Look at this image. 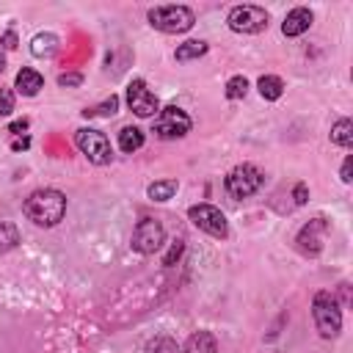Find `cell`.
I'll return each instance as SVG.
<instances>
[{"mask_svg":"<svg viewBox=\"0 0 353 353\" xmlns=\"http://www.w3.org/2000/svg\"><path fill=\"white\" fill-rule=\"evenodd\" d=\"M66 212V196L55 188H41L33 190L25 199V215L36 226H55Z\"/></svg>","mask_w":353,"mask_h":353,"instance_id":"cell-1","label":"cell"},{"mask_svg":"<svg viewBox=\"0 0 353 353\" xmlns=\"http://www.w3.org/2000/svg\"><path fill=\"white\" fill-rule=\"evenodd\" d=\"M312 317H314V325H317L320 336H325V339H334L342 328V309H339V303L331 292H314Z\"/></svg>","mask_w":353,"mask_h":353,"instance_id":"cell-2","label":"cell"},{"mask_svg":"<svg viewBox=\"0 0 353 353\" xmlns=\"http://www.w3.org/2000/svg\"><path fill=\"white\" fill-rule=\"evenodd\" d=\"M196 22L193 11L188 6H154L149 11V25L163 33H185Z\"/></svg>","mask_w":353,"mask_h":353,"instance_id":"cell-3","label":"cell"},{"mask_svg":"<svg viewBox=\"0 0 353 353\" xmlns=\"http://www.w3.org/2000/svg\"><path fill=\"white\" fill-rule=\"evenodd\" d=\"M262 182H265L262 168H256L251 163H243V165H234L226 174V193L232 199H248L262 188Z\"/></svg>","mask_w":353,"mask_h":353,"instance_id":"cell-4","label":"cell"},{"mask_svg":"<svg viewBox=\"0 0 353 353\" xmlns=\"http://www.w3.org/2000/svg\"><path fill=\"white\" fill-rule=\"evenodd\" d=\"M74 143H77V149H80L94 165H105V163H110V157H113L110 141H108V135L99 132V130H91V127L77 130V132H74Z\"/></svg>","mask_w":353,"mask_h":353,"instance_id":"cell-5","label":"cell"},{"mask_svg":"<svg viewBox=\"0 0 353 353\" xmlns=\"http://www.w3.org/2000/svg\"><path fill=\"white\" fill-rule=\"evenodd\" d=\"M226 25L234 33H259L268 28V11L262 6H251V3L234 6L226 17Z\"/></svg>","mask_w":353,"mask_h":353,"instance_id":"cell-6","label":"cell"},{"mask_svg":"<svg viewBox=\"0 0 353 353\" xmlns=\"http://www.w3.org/2000/svg\"><path fill=\"white\" fill-rule=\"evenodd\" d=\"M190 132V116L176 108V105H168V108H160L157 119H154V135L163 138V141H171V138H182Z\"/></svg>","mask_w":353,"mask_h":353,"instance_id":"cell-7","label":"cell"},{"mask_svg":"<svg viewBox=\"0 0 353 353\" xmlns=\"http://www.w3.org/2000/svg\"><path fill=\"white\" fill-rule=\"evenodd\" d=\"M188 218L193 221V226H196V229L207 232L210 237L223 240V237L229 234L226 215H223L218 207H212V204H193V207L188 210Z\"/></svg>","mask_w":353,"mask_h":353,"instance_id":"cell-8","label":"cell"},{"mask_svg":"<svg viewBox=\"0 0 353 353\" xmlns=\"http://www.w3.org/2000/svg\"><path fill=\"white\" fill-rule=\"evenodd\" d=\"M163 243H165V229H163V223L154 221V218H141L138 226H135V232H132V243H130V245H132L138 254H154V251L163 248Z\"/></svg>","mask_w":353,"mask_h":353,"instance_id":"cell-9","label":"cell"},{"mask_svg":"<svg viewBox=\"0 0 353 353\" xmlns=\"http://www.w3.org/2000/svg\"><path fill=\"white\" fill-rule=\"evenodd\" d=\"M127 105H130V110H132L135 116H141V119H149V116H157V113H160V102H157V97L146 88L143 80H130V85H127Z\"/></svg>","mask_w":353,"mask_h":353,"instance_id":"cell-10","label":"cell"},{"mask_svg":"<svg viewBox=\"0 0 353 353\" xmlns=\"http://www.w3.org/2000/svg\"><path fill=\"white\" fill-rule=\"evenodd\" d=\"M312 19H314V14H312L309 8H303V6H298V8H292V11L284 17L281 33H284V36H301V33H306V30L312 28Z\"/></svg>","mask_w":353,"mask_h":353,"instance_id":"cell-11","label":"cell"},{"mask_svg":"<svg viewBox=\"0 0 353 353\" xmlns=\"http://www.w3.org/2000/svg\"><path fill=\"white\" fill-rule=\"evenodd\" d=\"M44 85V77L36 72V69H19L17 72V80H14V88L22 94V97H36Z\"/></svg>","mask_w":353,"mask_h":353,"instance_id":"cell-12","label":"cell"},{"mask_svg":"<svg viewBox=\"0 0 353 353\" xmlns=\"http://www.w3.org/2000/svg\"><path fill=\"white\" fill-rule=\"evenodd\" d=\"M179 353H218V342L210 331H196L188 336V342L179 347Z\"/></svg>","mask_w":353,"mask_h":353,"instance_id":"cell-13","label":"cell"},{"mask_svg":"<svg viewBox=\"0 0 353 353\" xmlns=\"http://www.w3.org/2000/svg\"><path fill=\"white\" fill-rule=\"evenodd\" d=\"M55 50H58V36L55 33H36L33 41H30V52L36 58H50V55H55Z\"/></svg>","mask_w":353,"mask_h":353,"instance_id":"cell-14","label":"cell"},{"mask_svg":"<svg viewBox=\"0 0 353 353\" xmlns=\"http://www.w3.org/2000/svg\"><path fill=\"white\" fill-rule=\"evenodd\" d=\"M143 146V130L141 127H121V132H119V149L121 152H127V154H132V152H138Z\"/></svg>","mask_w":353,"mask_h":353,"instance_id":"cell-15","label":"cell"},{"mask_svg":"<svg viewBox=\"0 0 353 353\" xmlns=\"http://www.w3.org/2000/svg\"><path fill=\"white\" fill-rule=\"evenodd\" d=\"M256 88H259V94H262V99H279L281 94H284V80L281 77H276V74H262L259 80H256Z\"/></svg>","mask_w":353,"mask_h":353,"instance_id":"cell-16","label":"cell"},{"mask_svg":"<svg viewBox=\"0 0 353 353\" xmlns=\"http://www.w3.org/2000/svg\"><path fill=\"white\" fill-rule=\"evenodd\" d=\"M207 50H210L207 41H201V39H190V41H185V44L176 47L174 58H176V61H196V58H201Z\"/></svg>","mask_w":353,"mask_h":353,"instance_id":"cell-17","label":"cell"},{"mask_svg":"<svg viewBox=\"0 0 353 353\" xmlns=\"http://www.w3.org/2000/svg\"><path fill=\"white\" fill-rule=\"evenodd\" d=\"M331 143L347 149L353 143V121L350 119H339L334 127H331Z\"/></svg>","mask_w":353,"mask_h":353,"instance_id":"cell-18","label":"cell"},{"mask_svg":"<svg viewBox=\"0 0 353 353\" xmlns=\"http://www.w3.org/2000/svg\"><path fill=\"white\" fill-rule=\"evenodd\" d=\"M176 179H160V182H152L149 188H146V193H149V199L152 201H168L174 193H176Z\"/></svg>","mask_w":353,"mask_h":353,"instance_id":"cell-19","label":"cell"},{"mask_svg":"<svg viewBox=\"0 0 353 353\" xmlns=\"http://www.w3.org/2000/svg\"><path fill=\"white\" fill-rule=\"evenodd\" d=\"M325 232V221L323 218H314V221H309L303 229H301V234H298V243H306V240H312L314 245V251H320V234Z\"/></svg>","mask_w":353,"mask_h":353,"instance_id":"cell-20","label":"cell"},{"mask_svg":"<svg viewBox=\"0 0 353 353\" xmlns=\"http://www.w3.org/2000/svg\"><path fill=\"white\" fill-rule=\"evenodd\" d=\"M17 243H19V229L11 221H0V254L17 248Z\"/></svg>","mask_w":353,"mask_h":353,"instance_id":"cell-21","label":"cell"},{"mask_svg":"<svg viewBox=\"0 0 353 353\" xmlns=\"http://www.w3.org/2000/svg\"><path fill=\"white\" fill-rule=\"evenodd\" d=\"M245 94H248V80L243 74H234L226 80V97L229 99H243Z\"/></svg>","mask_w":353,"mask_h":353,"instance_id":"cell-22","label":"cell"},{"mask_svg":"<svg viewBox=\"0 0 353 353\" xmlns=\"http://www.w3.org/2000/svg\"><path fill=\"white\" fill-rule=\"evenodd\" d=\"M116 110H119V97L110 94L105 102H99V105H94V108H85L83 113H85V116H113Z\"/></svg>","mask_w":353,"mask_h":353,"instance_id":"cell-23","label":"cell"},{"mask_svg":"<svg viewBox=\"0 0 353 353\" xmlns=\"http://www.w3.org/2000/svg\"><path fill=\"white\" fill-rule=\"evenodd\" d=\"M146 353H179V347L171 336H154L146 342Z\"/></svg>","mask_w":353,"mask_h":353,"instance_id":"cell-24","label":"cell"},{"mask_svg":"<svg viewBox=\"0 0 353 353\" xmlns=\"http://www.w3.org/2000/svg\"><path fill=\"white\" fill-rule=\"evenodd\" d=\"M14 113V91L11 88H0V116H11Z\"/></svg>","mask_w":353,"mask_h":353,"instance_id":"cell-25","label":"cell"},{"mask_svg":"<svg viewBox=\"0 0 353 353\" xmlns=\"http://www.w3.org/2000/svg\"><path fill=\"white\" fill-rule=\"evenodd\" d=\"M182 251H185V240H174V243H171V248H168V254L163 256V265H165V268H171V265L182 256Z\"/></svg>","mask_w":353,"mask_h":353,"instance_id":"cell-26","label":"cell"},{"mask_svg":"<svg viewBox=\"0 0 353 353\" xmlns=\"http://www.w3.org/2000/svg\"><path fill=\"white\" fill-rule=\"evenodd\" d=\"M80 83H83V74L80 72H66V74L58 77V85H63V88H74Z\"/></svg>","mask_w":353,"mask_h":353,"instance_id":"cell-27","label":"cell"},{"mask_svg":"<svg viewBox=\"0 0 353 353\" xmlns=\"http://www.w3.org/2000/svg\"><path fill=\"white\" fill-rule=\"evenodd\" d=\"M0 47H3V50H14V47H17V33H14V30H6V33L0 36Z\"/></svg>","mask_w":353,"mask_h":353,"instance_id":"cell-28","label":"cell"},{"mask_svg":"<svg viewBox=\"0 0 353 353\" xmlns=\"http://www.w3.org/2000/svg\"><path fill=\"white\" fill-rule=\"evenodd\" d=\"M306 196H309L306 185H303V182H298V185H295V190H292V199H295V204H306Z\"/></svg>","mask_w":353,"mask_h":353,"instance_id":"cell-29","label":"cell"},{"mask_svg":"<svg viewBox=\"0 0 353 353\" xmlns=\"http://www.w3.org/2000/svg\"><path fill=\"white\" fill-rule=\"evenodd\" d=\"M28 130V119H17L11 127H8V132H14V135H19V132H25Z\"/></svg>","mask_w":353,"mask_h":353,"instance_id":"cell-30","label":"cell"},{"mask_svg":"<svg viewBox=\"0 0 353 353\" xmlns=\"http://www.w3.org/2000/svg\"><path fill=\"white\" fill-rule=\"evenodd\" d=\"M350 165H353V157H345V163H342V182H350L353 176H350Z\"/></svg>","mask_w":353,"mask_h":353,"instance_id":"cell-31","label":"cell"},{"mask_svg":"<svg viewBox=\"0 0 353 353\" xmlns=\"http://www.w3.org/2000/svg\"><path fill=\"white\" fill-rule=\"evenodd\" d=\"M28 146H30V138H28V135H25V138H14V143H11V149H17V152H19V149H28Z\"/></svg>","mask_w":353,"mask_h":353,"instance_id":"cell-32","label":"cell"},{"mask_svg":"<svg viewBox=\"0 0 353 353\" xmlns=\"http://www.w3.org/2000/svg\"><path fill=\"white\" fill-rule=\"evenodd\" d=\"M3 69H6V55L0 52V72H3Z\"/></svg>","mask_w":353,"mask_h":353,"instance_id":"cell-33","label":"cell"}]
</instances>
